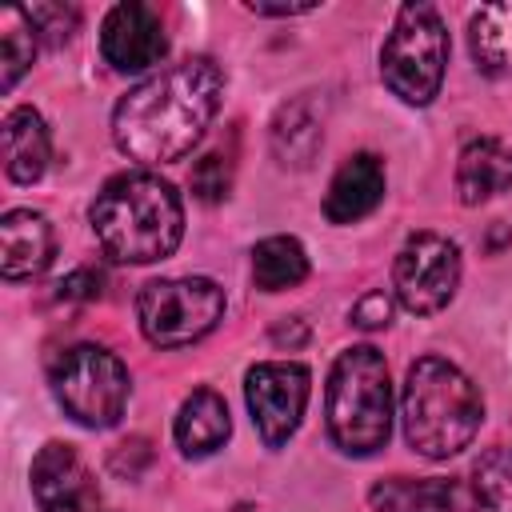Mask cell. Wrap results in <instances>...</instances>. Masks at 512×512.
<instances>
[{
  "instance_id": "cell-1",
  "label": "cell",
  "mask_w": 512,
  "mask_h": 512,
  "mask_svg": "<svg viewBox=\"0 0 512 512\" xmlns=\"http://www.w3.org/2000/svg\"><path fill=\"white\" fill-rule=\"evenodd\" d=\"M224 72L212 56H188L128 88L112 112V140L128 160H184L220 112Z\"/></svg>"
},
{
  "instance_id": "cell-2",
  "label": "cell",
  "mask_w": 512,
  "mask_h": 512,
  "mask_svg": "<svg viewBox=\"0 0 512 512\" xmlns=\"http://www.w3.org/2000/svg\"><path fill=\"white\" fill-rule=\"evenodd\" d=\"M96 244L116 264H156L184 236V204L168 180L132 168L112 176L88 208Z\"/></svg>"
},
{
  "instance_id": "cell-3",
  "label": "cell",
  "mask_w": 512,
  "mask_h": 512,
  "mask_svg": "<svg viewBox=\"0 0 512 512\" xmlns=\"http://www.w3.org/2000/svg\"><path fill=\"white\" fill-rule=\"evenodd\" d=\"M400 416L412 452H420L424 460H448L476 440L484 420V396L452 360L420 356L408 368Z\"/></svg>"
},
{
  "instance_id": "cell-4",
  "label": "cell",
  "mask_w": 512,
  "mask_h": 512,
  "mask_svg": "<svg viewBox=\"0 0 512 512\" xmlns=\"http://www.w3.org/2000/svg\"><path fill=\"white\" fill-rule=\"evenodd\" d=\"M328 436L344 456H372L392 432L388 364L372 344H352L336 356L324 392Z\"/></svg>"
},
{
  "instance_id": "cell-5",
  "label": "cell",
  "mask_w": 512,
  "mask_h": 512,
  "mask_svg": "<svg viewBox=\"0 0 512 512\" xmlns=\"http://www.w3.org/2000/svg\"><path fill=\"white\" fill-rule=\"evenodd\" d=\"M448 32L432 4H404L380 48V76L404 104H432L444 84Z\"/></svg>"
},
{
  "instance_id": "cell-6",
  "label": "cell",
  "mask_w": 512,
  "mask_h": 512,
  "mask_svg": "<svg viewBox=\"0 0 512 512\" xmlns=\"http://www.w3.org/2000/svg\"><path fill=\"white\" fill-rule=\"evenodd\" d=\"M56 404L84 428H112L128 408V368L100 344H72L52 360Z\"/></svg>"
},
{
  "instance_id": "cell-7",
  "label": "cell",
  "mask_w": 512,
  "mask_h": 512,
  "mask_svg": "<svg viewBox=\"0 0 512 512\" xmlns=\"http://www.w3.org/2000/svg\"><path fill=\"white\" fill-rule=\"evenodd\" d=\"M140 332L156 348H184L204 340L224 316V292L208 276L148 280L136 296Z\"/></svg>"
},
{
  "instance_id": "cell-8",
  "label": "cell",
  "mask_w": 512,
  "mask_h": 512,
  "mask_svg": "<svg viewBox=\"0 0 512 512\" xmlns=\"http://www.w3.org/2000/svg\"><path fill=\"white\" fill-rule=\"evenodd\" d=\"M456 284H460V248L448 236L412 232L400 244L392 264V288L408 312L432 316L448 308V300L456 296Z\"/></svg>"
},
{
  "instance_id": "cell-9",
  "label": "cell",
  "mask_w": 512,
  "mask_h": 512,
  "mask_svg": "<svg viewBox=\"0 0 512 512\" xmlns=\"http://www.w3.org/2000/svg\"><path fill=\"white\" fill-rule=\"evenodd\" d=\"M312 392V372L296 360H264L252 364L244 376V400L252 424L268 448H280L296 436Z\"/></svg>"
},
{
  "instance_id": "cell-10",
  "label": "cell",
  "mask_w": 512,
  "mask_h": 512,
  "mask_svg": "<svg viewBox=\"0 0 512 512\" xmlns=\"http://www.w3.org/2000/svg\"><path fill=\"white\" fill-rule=\"evenodd\" d=\"M28 484H32V500L40 504V512H100V492H96L92 472L60 440L36 452Z\"/></svg>"
},
{
  "instance_id": "cell-11",
  "label": "cell",
  "mask_w": 512,
  "mask_h": 512,
  "mask_svg": "<svg viewBox=\"0 0 512 512\" xmlns=\"http://www.w3.org/2000/svg\"><path fill=\"white\" fill-rule=\"evenodd\" d=\"M164 52H168V36H164L160 16L148 4L124 0L104 16V24H100V56L116 72H144V68L160 64Z\"/></svg>"
},
{
  "instance_id": "cell-12",
  "label": "cell",
  "mask_w": 512,
  "mask_h": 512,
  "mask_svg": "<svg viewBox=\"0 0 512 512\" xmlns=\"http://www.w3.org/2000/svg\"><path fill=\"white\" fill-rule=\"evenodd\" d=\"M56 256V236L44 212L12 208L0 220V272L4 280H32Z\"/></svg>"
},
{
  "instance_id": "cell-13",
  "label": "cell",
  "mask_w": 512,
  "mask_h": 512,
  "mask_svg": "<svg viewBox=\"0 0 512 512\" xmlns=\"http://www.w3.org/2000/svg\"><path fill=\"white\" fill-rule=\"evenodd\" d=\"M384 188H388L384 160L376 152H356L336 168L324 196V216L332 224H356L368 212H376V204L384 200Z\"/></svg>"
},
{
  "instance_id": "cell-14",
  "label": "cell",
  "mask_w": 512,
  "mask_h": 512,
  "mask_svg": "<svg viewBox=\"0 0 512 512\" xmlns=\"http://www.w3.org/2000/svg\"><path fill=\"white\" fill-rule=\"evenodd\" d=\"M512 188V144L480 136L460 148L456 160V192L460 204H484Z\"/></svg>"
},
{
  "instance_id": "cell-15",
  "label": "cell",
  "mask_w": 512,
  "mask_h": 512,
  "mask_svg": "<svg viewBox=\"0 0 512 512\" xmlns=\"http://www.w3.org/2000/svg\"><path fill=\"white\" fill-rule=\"evenodd\" d=\"M4 176L12 184H36L48 168L52 144H48V128L40 120L36 108H12L4 116Z\"/></svg>"
},
{
  "instance_id": "cell-16",
  "label": "cell",
  "mask_w": 512,
  "mask_h": 512,
  "mask_svg": "<svg viewBox=\"0 0 512 512\" xmlns=\"http://www.w3.org/2000/svg\"><path fill=\"white\" fill-rule=\"evenodd\" d=\"M172 436H176L184 456H212L216 448H224V440L232 436V416H228L224 396L212 388H196L180 404Z\"/></svg>"
},
{
  "instance_id": "cell-17",
  "label": "cell",
  "mask_w": 512,
  "mask_h": 512,
  "mask_svg": "<svg viewBox=\"0 0 512 512\" xmlns=\"http://www.w3.org/2000/svg\"><path fill=\"white\" fill-rule=\"evenodd\" d=\"M368 504L376 512H456V484L436 476H388L372 484Z\"/></svg>"
},
{
  "instance_id": "cell-18",
  "label": "cell",
  "mask_w": 512,
  "mask_h": 512,
  "mask_svg": "<svg viewBox=\"0 0 512 512\" xmlns=\"http://www.w3.org/2000/svg\"><path fill=\"white\" fill-rule=\"evenodd\" d=\"M468 48L480 72H512V4H484L468 20Z\"/></svg>"
},
{
  "instance_id": "cell-19",
  "label": "cell",
  "mask_w": 512,
  "mask_h": 512,
  "mask_svg": "<svg viewBox=\"0 0 512 512\" xmlns=\"http://www.w3.org/2000/svg\"><path fill=\"white\" fill-rule=\"evenodd\" d=\"M308 276V252L296 236H264L252 248V280L260 292L296 288Z\"/></svg>"
},
{
  "instance_id": "cell-20",
  "label": "cell",
  "mask_w": 512,
  "mask_h": 512,
  "mask_svg": "<svg viewBox=\"0 0 512 512\" xmlns=\"http://www.w3.org/2000/svg\"><path fill=\"white\" fill-rule=\"evenodd\" d=\"M324 144L316 116L304 104H284L272 120V156L284 168H308Z\"/></svg>"
},
{
  "instance_id": "cell-21",
  "label": "cell",
  "mask_w": 512,
  "mask_h": 512,
  "mask_svg": "<svg viewBox=\"0 0 512 512\" xmlns=\"http://www.w3.org/2000/svg\"><path fill=\"white\" fill-rule=\"evenodd\" d=\"M472 512H512V444L472 464Z\"/></svg>"
},
{
  "instance_id": "cell-22",
  "label": "cell",
  "mask_w": 512,
  "mask_h": 512,
  "mask_svg": "<svg viewBox=\"0 0 512 512\" xmlns=\"http://www.w3.org/2000/svg\"><path fill=\"white\" fill-rule=\"evenodd\" d=\"M36 28L28 24L24 8H8L0 12V88L12 92L16 80L32 68V56H36Z\"/></svg>"
},
{
  "instance_id": "cell-23",
  "label": "cell",
  "mask_w": 512,
  "mask_h": 512,
  "mask_svg": "<svg viewBox=\"0 0 512 512\" xmlns=\"http://www.w3.org/2000/svg\"><path fill=\"white\" fill-rule=\"evenodd\" d=\"M24 16L36 28V36L48 44H64L80 24V12L72 4H32V8H24Z\"/></svg>"
},
{
  "instance_id": "cell-24",
  "label": "cell",
  "mask_w": 512,
  "mask_h": 512,
  "mask_svg": "<svg viewBox=\"0 0 512 512\" xmlns=\"http://www.w3.org/2000/svg\"><path fill=\"white\" fill-rule=\"evenodd\" d=\"M228 188H232V164H228V156L208 152L204 160H196V168H192V192H196L204 204L224 200Z\"/></svg>"
},
{
  "instance_id": "cell-25",
  "label": "cell",
  "mask_w": 512,
  "mask_h": 512,
  "mask_svg": "<svg viewBox=\"0 0 512 512\" xmlns=\"http://www.w3.org/2000/svg\"><path fill=\"white\" fill-rule=\"evenodd\" d=\"M392 320V300H388V292H380V288H372V292H364L356 304H352V324L356 328H384Z\"/></svg>"
},
{
  "instance_id": "cell-26",
  "label": "cell",
  "mask_w": 512,
  "mask_h": 512,
  "mask_svg": "<svg viewBox=\"0 0 512 512\" xmlns=\"http://www.w3.org/2000/svg\"><path fill=\"white\" fill-rule=\"evenodd\" d=\"M100 284H104V276L96 272V268H76L72 276H64L60 280V296L64 300H92V296H100Z\"/></svg>"
},
{
  "instance_id": "cell-27",
  "label": "cell",
  "mask_w": 512,
  "mask_h": 512,
  "mask_svg": "<svg viewBox=\"0 0 512 512\" xmlns=\"http://www.w3.org/2000/svg\"><path fill=\"white\" fill-rule=\"evenodd\" d=\"M248 12H256V16H304V12H316V4L312 0H304V4H264V0H252Z\"/></svg>"
}]
</instances>
